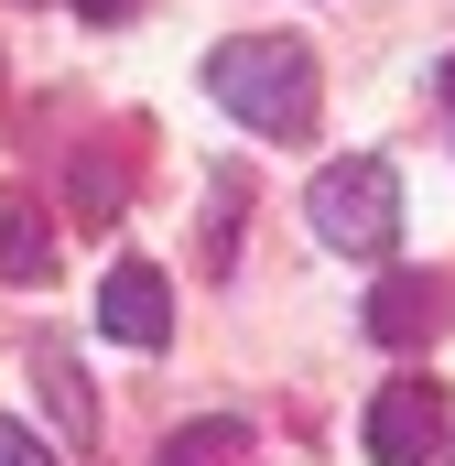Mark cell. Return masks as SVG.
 <instances>
[{"label":"cell","mask_w":455,"mask_h":466,"mask_svg":"<svg viewBox=\"0 0 455 466\" xmlns=\"http://www.w3.org/2000/svg\"><path fill=\"white\" fill-rule=\"evenodd\" d=\"M98 326H109L119 348H163L174 337V282L152 260H119L109 282H98Z\"/></svg>","instance_id":"obj_4"},{"label":"cell","mask_w":455,"mask_h":466,"mask_svg":"<svg viewBox=\"0 0 455 466\" xmlns=\"http://www.w3.org/2000/svg\"><path fill=\"white\" fill-rule=\"evenodd\" d=\"M0 282H55V228L33 196H0Z\"/></svg>","instance_id":"obj_6"},{"label":"cell","mask_w":455,"mask_h":466,"mask_svg":"<svg viewBox=\"0 0 455 466\" xmlns=\"http://www.w3.org/2000/svg\"><path fill=\"white\" fill-rule=\"evenodd\" d=\"M445 434H455V412H445L434 380H390V390L369 401V466H434Z\"/></svg>","instance_id":"obj_3"},{"label":"cell","mask_w":455,"mask_h":466,"mask_svg":"<svg viewBox=\"0 0 455 466\" xmlns=\"http://www.w3.org/2000/svg\"><path fill=\"white\" fill-rule=\"evenodd\" d=\"M207 98H217L238 130H260V141H304L326 76H315V55H304L293 33H238V44L207 55Z\"/></svg>","instance_id":"obj_1"},{"label":"cell","mask_w":455,"mask_h":466,"mask_svg":"<svg viewBox=\"0 0 455 466\" xmlns=\"http://www.w3.org/2000/svg\"><path fill=\"white\" fill-rule=\"evenodd\" d=\"M76 11H87V22H130L141 0H76Z\"/></svg>","instance_id":"obj_11"},{"label":"cell","mask_w":455,"mask_h":466,"mask_svg":"<svg viewBox=\"0 0 455 466\" xmlns=\"http://www.w3.org/2000/svg\"><path fill=\"white\" fill-rule=\"evenodd\" d=\"M238 445H249V434H238L228 412H207V423H185V434L163 445V466H238Z\"/></svg>","instance_id":"obj_8"},{"label":"cell","mask_w":455,"mask_h":466,"mask_svg":"<svg viewBox=\"0 0 455 466\" xmlns=\"http://www.w3.org/2000/svg\"><path fill=\"white\" fill-rule=\"evenodd\" d=\"M434 87H445V119H455V55H445V76H434Z\"/></svg>","instance_id":"obj_12"},{"label":"cell","mask_w":455,"mask_h":466,"mask_svg":"<svg viewBox=\"0 0 455 466\" xmlns=\"http://www.w3.org/2000/svg\"><path fill=\"white\" fill-rule=\"evenodd\" d=\"M66 185H87V196H76V218H87V228H109V218H119V163H109V152H87Z\"/></svg>","instance_id":"obj_9"},{"label":"cell","mask_w":455,"mask_h":466,"mask_svg":"<svg viewBox=\"0 0 455 466\" xmlns=\"http://www.w3.org/2000/svg\"><path fill=\"white\" fill-rule=\"evenodd\" d=\"M0 466H66V456H55L33 423H11V412H0Z\"/></svg>","instance_id":"obj_10"},{"label":"cell","mask_w":455,"mask_h":466,"mask_svg":"<svg viewBox=\"0 0 455 466\" xmlns=\"http://www.w3.org/2000/svg\"><path fill=\"white\" fill-rule=\"evenodd\" d=\"M445 315H455V293L434 271H390V282L369 293V337H379V348H423V337H445Z\"/></svg>","instance_id":"obj_5"},{"label":"cell","mask_w":455,"mask_h":466,"mask_svg":"<svg viewBox=\"0 0 455 466\" xmlns=\"http://www.w3.org/2000/svg\"><path fill=\"white\" fill-rule=\"evenodd\" d=\"M33 380H44V401H55V423H66V434L87 445V434H98V390H87V380L66 369V348H33Z\"/></svg>","instance_id":"obj_7"},{"label":"cell","mask_w":455,"mask_h":466,"mask_svg":"<svg viewBox=\"0 0 455 466\" xmlns=\"http://www.w3.org/2000/svg\"><path fill=\"white\" fill-rule=\"evenodd\" d=\"M304 207H315V238L347 249V260H390V249H401V185H390V163H369V152L326 163Z\"/></svg>","instance_id":"obj_2"},{"label":"cell","mask_w":455,"mask_h":466,"mask_svg":"<svg viewBox=\"0 0 455 466\" xmlns=\"http://www.w3.org/2000/svg\"><path fill=\"white\" fill-rule=\"evenodd\" d=\"M445 456H455V434H445Z\"/></svg>","instance_id":"obj_13"}]
</instances>
